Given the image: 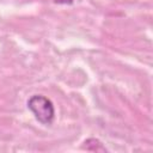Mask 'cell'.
<instances>
[{"label": "cell", "mask_w": 153, "mask_h": 153, "mask_svg": "<svg viewBox=\"0 0 153 153\" xmlns=\"http://www.w3.org/2000/svg\"><path fill=\"white\" fill-rule=\"evenodd\" d=\"M57 4H63V5H71L73 2V0H54Z\"/></svg>", "instance_id": "7a4b0ae2"}, {"label": "cell", "mask_w": 153, "mask_h": 153, "mask_svg": "<svg viewBox=\"0 0 153 153\" xmlns=\"http://www.w3.org/2000/svg\"><path fill=\"white\" fill-rule=\"evenodd\" d=\"M27 108L42 124L49 126L53 123L55 118V108L49 98L42 94H33L27 100Z\"/></svg>", "instance_id": "6da1fadb"}]
</instances>
